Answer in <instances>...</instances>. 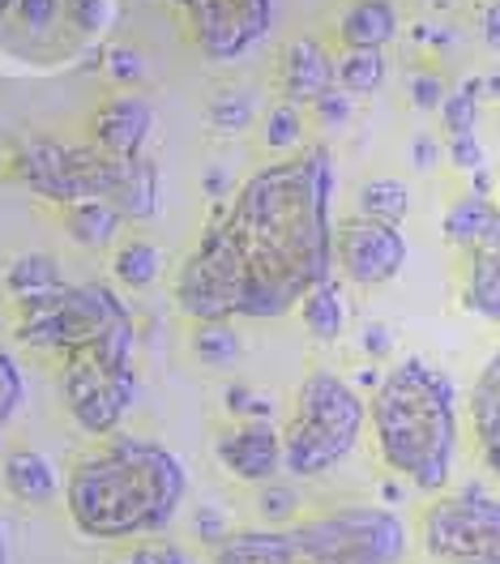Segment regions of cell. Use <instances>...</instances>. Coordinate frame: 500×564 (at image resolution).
I'll list each match as a JSON object with an SVG mask.
<instances>
[{"mask_svg":"<svg viewBox=\"0 0 500 564\" xmlns=\"http://www.w3.org/2000/svg\"><path fill=\"white\" fill-rule=\"evenodd\" d=\"M329 154L317 145L257 172L231 206H215L210 227L180 265L176 304L193 321L286 317L329 279Z\"/></svg>","mask_w":500,"mask_h":564,"instance_id":"1","label":"cell"},{"mask_svg":"<svg viewBox=\"0 0 500 564\" xmlns=\"http://www.w3.org/2000/svg\"><path fill=\"white\" fill-rule=\"evenodd\" d=\"M188 496L184 462L142 436H104L90 454L73 462L65 505L73 527L95 543L150 539L176 522Z\"/></svg>","mask_w":500,"mask_h":564,"instance_id":"2","label":"cell"},{"mask_svg":"<svg viewBox=\"0 0 500 564\" xmlns=\"http://www.w3.org/2000/svg\"><path fill=\"white\" fill-rule=\"evenodd\" d=\"M377 449L393 475L420 492H441L458 454V393L445 372L424 359H402L381 377L368 402Z\"/></svg>","mask_w":500,"mask_h":564,"instance_id":"3","label":"cell"},{"mask_svg":"<svg viewBox=\"0 0 500 564\" xmlns=\"http://www.w3.org/2000/svg\"><path fill=\"white\" fill-rule=\"evenodd\" d=\"M406 527L393 509H334L283 530H231L215 547V564H398Z\"/></svg>","mask_w":500,"mask_h":564,"instance_id":"4","label":"cell"},{"mask_svg":"<svg viewBox=\"0 0 500 564\" xmlns=\"http://www.w3.org/2000/svg\"><path fill=\"white\" fill-rule=\"evenodd\" d=\"M368 423V402L338 372H308L283 427V470L291 479H317L351 458Z\"/></svg>","mask_w":500,"mask_h":564,"instance_id":"5","label":"cell"},{"mask_svg":"<svg viewBox=\"0 0 500 564\" xmlns=\"http://www.w3.org/2000/svg\"><path fill=\"white\" fill-rule=\"evenodd\" d=\"M129 308L120 295L99 282H61L56 291L13 300V334L18 343L35 351H56L61 359L99 338H108L116 325H124Z\"/></svg>","mask_w":500,"mask_h":564,"instance_id":"6","label":"cell"},{"mask_svg":"<svg viewBox=\"0 0 500 564\" xmlns=\"http://www.w3.org/2000/svg\"><path fill=\"white\" fill-rule=\"evenodd\" d=\"M420 539L441 564H500V500L483 488L441 496L424 509Z\"/></svg>","mask_w":500,"mask_h":564,"instance_id":"7","label":"cell"},{"mask_svg":"<svg viewBox=\"0 0 500 564\" xmlns=\"http://www.w3.org/2000/svg\"><path fill=\"white\" fill-rule=\"evenodd\" d=\"M133 398H138L133 364H111L90 347L61 359V402L86 436L95 441L111 436L124 423Z\"/></svg>","mask_w":500,"mask_h":564,"instance_id":"8","label":"cell"},{"mask_svg":"<svg viewBox=\"0 0 500 564\" xmlns=\"http://www.w3.org/2000/svg\"><path fill=\"white\" fill-rule=\"evenodd\" d=\"M334 257L356 286H385L406 265V240L393 223H377L356 210L334 227Z\"/></svg>","mask_w":500,"mask_h":564,"instance_id":"9","label":"cell"},{"mask_svg":"<svg viewBox=\"0 0 500 564\" xmlns=\"http://www.w3.org/2000/svg\"><path fill=\"white\" fill-rule=\"evenodd\" d=\"M218 466L240 484H270L283 470V432L270 420H240L215 441Z\"/></svg>","mask_w":500,"mask_h":564,"instance_id":"10","label":"cell"},{"mask_svg":"<svg viewBox=\"0 0 500 564\" xmlns=\"http://www.w3.org/2000/svg\"><path fill=\"white\" fill-rule=\"evenodd\" d=\"M279 82L291 104H317L325 90H334V61L317 39H291L279 61Z\"/></svg>","mask_w":500,"mask_h":564,"instance_id":"11","label":"cell"},{"mask_svg":"<svg viewBox=\"0 0 500 564\" xmlns=\"http://www.w3.org/2000/svg\"><path fill=\"white\" fill-rule=\"evenodd\" d=\"M0 484H4V492L13 496L18 505H52L56 496L65 492V484H61V470L52 466L47 454H39V449H9V454H0Z\"/></svg>","mask_w":500,"mask_h":564,"instance_id":"12","label":"cell"},{"mask_svg":"<svg viewBox=\"0 0 500 564\" xmlns=\"http://www.w3.org/2000/svg\"><path fill=\"white\" fill-rule=\"evenodd\" d=\"M150 129H154L150 104L138 99V95H120V99L99 107V116H95V145L108 150V154H124L129 159V154H142Z\"/></svg>","mask_w":500,"mask_h":564,"instance_id":"13","label":"cell"},{"mask_svg":"<svg viewBox=\"0 0 500 564\" xmlns=\"http://www.w3.org/2000/svg\"><path fill=\"white\" fill-rule=\"evenodd\" d=\"M466 279H463V300L470 313L488 321H500V231L488 236L483 245L466 248Z\"/></svg>","mask_w":500,"mask_h":564,"instance_id":"14","label":"cell"},{"mask_svg":"<svg viewBox=\"0 0 500 564\" xmlns=\"http://www.w3.org/2000/svg\"><path fill=\"white\" fill-rule=\"evenodd\" d=\"M470 423L483 462L500 475V351L488 359V368L470 389Z\"/></svg>","mask_w":500,"mask_h":564,"instance_id":"15","label":"cell"},{"mask_svg":"<svg viewBox=\"0 0 500 564\" xmlns=\"http://www.w3.org/2000/svg\"><path fill=\"white\" fill-rule=\"evenodd\" d=\"M124 223L129 218L116 210L108 197H77L65 206V231L73 236V245L90 248V252H104L116 245Z\"/></svg>","mask_w":500,"mask_h":564,"instance_id":"16","label":"cell"},{"mask_svg":"<svg viewBox=\"0 0 500 564\" xmlns=\"http://www.w3.org/2000/svg\"><path fill=\"white\" fill-rule=\"evenodd\" d=\"M295 313L304 321V329L317 338V343H338L343 338V329H347V295H343V282L334 279H322L300 304H295Z\"/></svg>","mask_w":500,"mask_h":564,"instance_id":"17","label":"cell"},{"mask_svg":"<svg viewBox=\"0 0 500 564\" xmlns=\"http://www.w3.org/2000/svg\"><path fill=\"white\" fill-rule=\"evenodd\" d=\"M343 47H377L385 52V43L398 35V13L390 0H356L347 9V18L338 22Z\"/></svg>","mask_w":500,"mask_h":564,"instance_id":"18","label":"cell"},{"mask_svg":"<svg viewBox=\"0 0 500 564\" xmlns=\"http://www.w3.org/2000/svg\"><path fill=\"white\" fill-rule=\"evenodd\" d=\"M500 231V206L492 197H463L454 210L445 214V240L458 248H475L483 245L488 236Z\"/></svg>","mask_w":500,"mask_h":564,"instance_id":"19","label":"cell"},{"mask_svg":"<svg viewBox=\"0 0 500 564\" xmlns=\"http://www.w3.org/2000/svg\"><path fill=\"white\" fill-rule=\"evenodd\" d=\"M65 282L61 274V261L47 257V252H22L4 265V295L9 300H26V295H43V291H56Z\"/></svg>","mask_w":500,"mask_h":564,"instance_id":"20","label":"cell"},{"mask_svg":"<svg viewBox=\"0 0 500 564\" xmlns=\"http://www.w3.org/2000/svg\"><path fill=\"white\" fill-rule=\"evenodd\" d=\"M159 274H163V252L150 245V240H142V236H133V240L111 248V279H120V286L150 291L159 282Z\"/></svg>","mask_w":500,"mask_h":564,"instance_id":"21","label":"cell"},{"mask_svg":"<svg viewBox=\"0 0 500 564\" xmlns=\"http://www.w3.org/2000/svg\"><path fill=\"white\" fill-rule=\"evenodd\" d=\"M334 82L347 95H372V90H381V82H385V52H377V47H347L334 61Z\"/></svg>","mask_w":500,"mask_h":564,"instance_id":"22","label":"cell"},{"mask_svg":"<svg viewBox=\"0 0 500 564\" xmlns=\"http://www.w3.org/2000/svg\"><path fill=\"white\" fill-rule=\"evenodd\" d=\"M188 347H193V355L202 364H210V368H227V364H236L244 355V343H240V334H236L231 321H193Z\"/></svg>","mask_w":500,"mask_h":564,"instance_id":"23","label":"cell"},{"mask_svg":"<svg viewBox=\"0 0 500 564\" xmlns=\"http://www.w3.org/2000/svg\"><path fill=\"white\" fill-rule=\"evenodd\" d=\"M356 210L368 214V218H377V223H393V227H398V223L411 214V193H406L402 180L377 176V180H368V184H359Z\"/></svg>","mask_w":500,"mask_h":564,"instance_id":"24","label":"cell"},{"mask_svg":"<svg viewBox=\"0 0 500 564\" xmlns=\"http://www.w3.org/2000/svg\"><path fill=\"white\" fill-rule=\"evenodd\" d=\"M479 95H483V77H470L463 82L454 95H445L441 104V120H445V133H475L479 124Z\"/></svg>","mask_w":500,"mask_h":564,"instance_id":"25","label":"cell"},{"mask_svg":"<svg viewBox=\"0 0 500 564\" xmlns=\"http://www.w3.org/2000/svg\"><path fill=\"white\" fill-rule=\"evenodd\" d=\"M252 116H257V99H252L249 90H227V95H218L215 104L206 107V120H210V129H218V133L249 129Z\"/></svg>","mask_w":500,"mask_h":564,"instance_id":"26","label":"cell"},{"mask_svg":"<svg viewBox=\"0 0 500 564\" xmlns=\"http://www.w3.org/2000/svg\"><path fill=\"white\" fill-rule=\"evenodd\" d=\"M265 145L270 150H291V145H300V138H304V116H300V107L291 104V99H283V104H274L270 111H265Z\"/></svg>","mask_w":500,"mask_h":564,"instance_id":"27","label":"cell"},{"mask_svg":"<svg viewBox=\"0 0 500 564\" xmlns=\"http://www.w3.org/2000/svg\"><path fill=\"white\" fill-rule=\"evenodd\" d=\"M257 513L270 522H291L300 513V492L291 484H279V479L257 484Z\"/></svg>","mask_w":500,"mask_h":564,"instance_id":"28","label":"cell"},{"mask_svg":"<svg viewBox=\"0 0 500 564\" xmlns=\"http://www.w3.org/2000/svg\"><path fill=\"white\" fill-rule=\"evenodd\" d=\"M22 398H26V381H22V368H18V359L0 347V427L18 415V406H22Z\"/></svg>","mask_w":500,"mask_h":564,"instance_id":"29","label":"cell"},{"mask_svg":"<svg viewBox=\"0 0 500 564\" xmlns=\"http://www.w3.org/2000/svg\"><path fill=\"white\" fill-rule=\"evenodd\" d=\"M193 534H197L206 547L227 543V539H231V522H227L222 505H197V513H193Z\"/></svg>","mask_w":500,"mask_h":564,"instance_id":"30","label":"cell"},{"mask_svg":"<svg viewBox=\"0 0 500 564\" xmlns=\"http://www.w3.org/2000/svg\"><path fill=\"white\" fill-rule=\"evenodd\" d=\"M222 406H227V415H236V420H270V402L257 398L249 386L222 389Z\"/></svg>","mask_w":500,"mask_h":564,"instance_id":"31","label":"cell"},{"mask_svg":"<svg viewBox=\"0 0 500 564\" xmlns=\"http://www.w3.org/2000/svg\"><path fill=\"white\" fill-rule=\"evenodd\" d=\"M351 111H356V107H351V95H347V90H338V86H334V90H325L322 99L313 104V116L322 120L325 129H343V124L351 120Z\"/></svg>","mask_w":500,"mask_h":564,"instance_id":"32","label":"cell"},{"mask_svg":"<svg viewBox=\"0 0 500 564\" xmlns=\"http://www.w3.org/2000/svg\"><path fill=\"white\" fill-rule=\"evenodd\" d=\"M445 82L436 77V73H415L411 77V99H415V107L420 111H441V104H445Z\"/></svg>","mask_w":500,"mask_h":564,"instance_id":"33","label":"cell"},{"mask_svg":"<svg viewBox=\"0 0 500 564\" xmlns=\"http://www.w3.org/2000/svg\"><path fill=\"white\" fill-rule=\"evenodd\" d=\"M483 145H479V138L475 133H454L449 138V163L454 167H463V172H479L483 167Z\"/></svg>","mask_w":500,"mask_h":564,"instance_id":"34","label":"cell"},{"mask_svg":"<svg viewBox=\"0 0 500 564\" xmlns=\"http://www.w3.org/2000/svg\"><path fill=\"white\" fill-rule=\"evenodd\" d=\"M120 564H188V556L180 552L176 543H142V547H133Z\"/></svg>","mask_w":500,"mask_h":564,"instance_id":"35","label":"cell"},{"mask_svg":"<svg viewBox=\"0 0 500 564\" xmlns=\"http://www.w3.org/2000/svg\"><path fill=\"white\" fill-rule=\"evenodd\" d=\"M56 13H61V0H18V18L31 31H47L56 22Z\"/></svg>","mask_w":500,"mask_h":564,"instance_id":"36","label":"cell"},{"mask_svg":"<svg viewBox=\"0 0 500 564\" xmlns=\"http://www.w3.org/2000/svg\"><path fill=\"white\" fill-rule=\"evenodd\" d=\"M108 73L116 77V82H124V86H138L145 77V65L138 52H129V47H116L108 56Z\"/></svg>","mask_w":500,"mask_h":564,"instance_id":"37","label":"cell"},{"mask_svg":"<svg viewBox=\"0 0 500 564\" xmlns=\"http://www.w3.org/2000/svg\"><path fill=\"white\" fill-rule=\"evenodd\" d=\"M359 347H363V355L368 359H385V355L393 351V334L385 329V325H363V334H359Z\"/></svg>","mask_w":500,"mask_h":564,"instance_id":"38","label":"cell"},{"mask_svg":"<svg viewBox=\"0 0 500 564\" xmlns=\"http://www.w3.org/2000/svg\"><path fill=\"white\" fill-rule=\"evenodd\" d=\"M65 9H69L73 18L86 26V31H99V26H104V18H108L104 0H65Z\"/></svg>","mask_w":500,"mask_h":564,"instance_id":"39","label":"cell"},{"mask_svg":"<svg viewBox=\"0 0 500 564\" xmlns=\"http://www.w3.org/2000/svg\"><path fill=\"white\" fill-rule=\"evenodd\" d=\"M411 159H415V167H436L441 163V141L436 138H415V145H411Z\"/></svg>","mask_w":500,"mask_h":564,"instance_id":"40","label":"cell"},{"mask_svg":"<svg viewBox=\"0 0 500 564\" xmlns=\"http://www.w3.org/2000/svg\"><path fill=\"white\" fill-rule=\"evenodd\" d=\"M479 26H483V39H488V47H492V52H500V0L483 9V22H479Z\"/></svg>","mask_w":500,"mask_h":564,"instance_id":"41","label":"cell"},{"mask_svg":"<svg viewBox=\"0 0 500 564\" xmlns=\"http://www.w3.org/2000/svg\"><path fill=\"white\" fill-rule=\"evenodd\" d=\"M227 188H231L227 172H222V167H210V172H206V193H210V197H222Z\"/></svg>","mask_w":500,"mask_h":564,"instance_id":"42","label":"cell"},{"mask_svg":"<svg viewBox=\"0 0 500 564\" xmlns=\"http://www.w3.org/2000/svg\"><path fill=\"white\" fill-rule=\"evenodd\" d=\"M356 381H359L363 389H377V386H381V372H377V368H363V372H359Z\"/></svg>","mask_w":500,"mask_h":564,"instance_id":"43","label":"cell"},{"mask_svg":"<svg viewBox=\"0 0 500 564\" xmlns=\"http://www.w3.org/2000/svg\"><path fill=\"white\" fill-rule=\"evenodd\" d=\"M483 95L500 99V73H488V77H483Z\"/></svg>","mask_w":500,"mask_h":564,"instance_id":"44","label":"cell"},{"mask_svg":"<svg viewBox=\"0 0 500 564\" xmlns=\"http://www.w3.org/2000/svg\"><path fill=\"white\" fill-rule=\"evenodd\" d=\"M0 564H9V547H4V534H0Z\"/></svg>","mask_w":500,"mask_h":564,"instance_id":"45","label":"cell"},{"mask_svg":"<svg viewBox=\"0 0 500 564\" xmlns=\"http://www.w3.org/2000/svg\"><path fill=\"white\" fill-rule=\"evenodd\" d=\"M9 4H13V0H0V18H4V9H9Z\"/></svg>","mask_w":500,"mask_h":564,"instance_id":"46","label":"cell"},{"mask_svg":"<svg viewBox=\"0 0 500 564\" xmlns=\"http://www.w3.org/2000/svg\"><path fill=\"white\" fill-rule=\"evenodd\" d=\"M497 206H500V193H497Z\"/></svg>","mask_w":500,"mask_h":564,"instance_id":"47","label":"cell"},{"mask_svg":"<svg viewBox=\"0 0 500 564\" xmlns=\"http://www.w3.org/2000/svg\"><path fill=\"white\" fill-rule=\"evenodd\" d=\"M188 564H193V561H188Z\"/></svg>","mask_w":500,"mask_h":564,"instance_id":"48","label":"cell"}]
</instances>
